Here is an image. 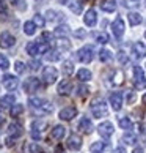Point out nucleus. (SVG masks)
<instances>
[{
	"label": "nucleus",
	"instance_id": "nucleus-1",
	"mask_svg": "<svg viewBox=\"0 0 146 153\" xmlns=\"http://www.w3.org/2000/svg\"><path fill=\"white\" fill-rule=\"evenodd\" d=\"M29 104H30L32 109L38 111L39 114H50V112H52V104H50L49 101L43 100V98H30Z\"/></svg>",
	"mask_w": 146,
	"mask_h": 153
},
{
	"label": "nucleus",
	"instance_id": "nucleus-2",
	"mask_svg": "<svg viewBox=\"0 0 146 153\" xmlns=\"http://www.w3.org/2000/svg\"><path fill=\"white\" fill-rule=\"evenodd\" d=\"M91 114L94 118H101V117H107L109 111L107 106H105V101L102 98H96L91 103Z\"/></svg>",
	"mask_w": 146,
	"mask_h": 153
},
{
	"label": "nucleus",
	"instance_id": "nucleus-3",
	"mask_svg": "<svg viewBox=\"0 0 146 153\" xmlns=\"http://www.w3.org/2000/svg\"><path fill=\"white\" fill-rule=\"evenodd\" d=\"M94 59V51L91 46H83L77 51V60L82 63H90Z\"/></svg>",
	"mask_w": 146,
	"mask_h": 153
},
{
	"label": "nucleus",
	"instance_id": "nucleus-4",
	"mask_svg": "<svg viewBox=\"0 0 146 153\" xmlns=\"http://www.w3.org/2000/svg\"><path fill=\"white\" fill-rule=\"evenodd\" d=\"M134 82L138 90L146 88V77H145V71L142 66H134Z\"/></svg>",
	"mask_w": 146,
	"mask_h": 153
},
{
	"label": "nucleus",
	"instance_id": "nucleus-5",
	"mask_svg": "<svg viewBox=\"0 0 146 153\" xmlns=\"http://www.w3.org/2000/svg\"><path fill=\"white\" fill-rule=\"evenodd\" d=\"M58 77V71L55 66H46L43 70V79L46 84H54Z\"/></svg>",
	"mask_w": 146,
	"mask_h": 153
},
{
	"label": "nucleus",
	"instance_id": "nucleus-6",
	"mask_svg": "<svg viewBox=\"0 0 146 153\" xmlns=\"http://www.w3.org/2000/svg\"><path fill=\"white\" fill-rule=\"evenodd\" d=\"M39 88H41V81L38 77H29L24 82V90L27 93H35Z\"/></svg>",
	"mask_w": 146,
	"mask_h": 153
},
{
	"label": "nucleus",
	"instance_id": "nucleus-7",
	"mask_svg": "<svg viewBox=\"0 0 146 153\" xmlns=\"http://www.w3.org/2000/svg\"><path fill=\"white\" fill-rule=\"evenodd\" d=\"M44 128H47V123L46 122H41V120H35L32 123V137L35 140L41 139V133L44 131Z\"/></svg>",
	"mask_w": 146,
	"mask_h": 153
},
{
	"label": "nucleus",
	"instance_id": "nucleus-8",
	"mask_svg": "<svg viewBox=\"0 0 146 153\" xmlns=\"http://www.w3.org/2000/svg\"><path fill=\"white\" fill-rule=\"evenodd\" d=\"M113 131H115V128H113V123L112 122H104L98 126V133L102 136L104 139H109L110 136L113 134Z\"/></svg>",
	"mask_w": 146,
	"mask_h": 153
},
{
	"label": "nucleus",
	"instance_id": "nucleus-9",
	"mask_svg": "<svg viewBox=\"0 0 146 153\" xmlns=\"http://www.w3.org/2000/svg\"><path fill=\"white\" fill-rule=\"evenodd\" d=\"M2 84H3V87L7 88V90H16V87L19 85V81H18V77L13 76V74H5L2 77Z\"/></svg>",
	"mask_w": 146,
	"mask_h": 153
},
{
	"label": "nucleus",
	"instance_id": "nucleus-10",
	"mask_svg": "<svg viewBox=\"0 0 146 153\" xmlns=\"http://www.w3.org/2000/svg\"><path fill=\"white\" fill-rule=\"evenodd\" d=\"M124 30H126V25H124V21L121 18H116L113 21V24H112V32H113V35L116 38H121L124 35Z\"/></svg>",
	"mask_w": 146,
	"mask_h": 153
},
{
	"label": "nucleus",
	"instance_id": "nucleus-11",
	"mask_svg": "<svg viewBox=\"0 0 146 153\" xmlns=\"http://www.w3.org/2000/svg\"><path fill=\"white\" fill-rule=\"evenodd\" d=\"M109 101H110V104H112V109H113V111H120L121 107H123V93L121 92L110 93Z\"/></svg>",
	"mask_w": 146,
	"mask_h": 153
},
{
	"label": "nucleus",
	"instance_id": "nucleus-12",
	"mask_svg": "<svg viewBox=\"0 0 146 153\" xmlns=\"http://www.w3.org/2000/svg\"><path fill=\"white\" fill-rule=\"evenodd\" d=\"M14 43H16V38L11 35L10 32H2L0 33V48L8 49V48L13 46Z\"/></svg>",
	"mask_w": 146,
	"mask_h": 153
},
{
	"label": "nucleus",
	"instance_id": "nucleus-13",
	"mask_svg": "<svg viewBox=\"0 0 146 153\" xmlns=\"http://www.w3.org/2000/svg\"><path fill=\"white\" fill-rule=\"evenodd\" d=\"M132 54H134V57H135L137 60L145 59V57H146V46H145L142 41L134 43V46H132Z\"/></svg>",
	"mask_w": 146,
	"mask_h": 153
},
{
	"label": "nucleus",
	"instance_id": "nucleus-14",
	"mask_svg": "<svg viewBox=\"0 0 146 153\" xmlns=\"http://www.w3.org/2000/svg\"><path fill=\"white\" fill-rule=\"evenodd\" d=\"M77 115V109L76 107H72V106H68V107H63V109L60 111V114H58V117L61 118V120H65V122H69V120H72Z\"/></svg>",
	"mask_w": 146,
	"mask_h": 153
},
{
	"label": "nucleus",
	"instance_id": "nucleus-15",
	"mask_svg": "<svg viewBox=\"0 0 146 153\" xmlns=\"http://www.w3.org/2000/svg\"><path fill=\"white\" fill-rule=\"evenodd\" d=\"M83 22L88 25V27H94L96 25V22H98V14H96V11H94L93 8L91 10H88L85 16H83Z\"/></svg>",
	"mask_w": 146,
	"mask_h": 153
},
{
	"label": "nucleus",
	"instance_id": "nucleus-16",
	"mask_svg": "<svg viewBox=\"0 0 146 153\" xmlns=\"http://www.w3.org/2000/svg\"><path fill=\"white\" fill-rule=\"evenodd\" d=\"M79 129H80L82 133H85V134H90V133L93 131V123H91V120H90L88 117H82L80 122H79Z\"/></svg>",
	"mask_w": 146,
	"mask_h": 153
},
{
	"label": "nucleus",
	"instance_id": "nucleus-17",
	"mask_svg": "<svg viewBox=\"0 0 146 153\" xmlns=\"http://www.w3.org/2000/svg\"><path fill=\"white\" fill-rule=\"evenodd\" d=\"M14 101H16L14 95H11V93L3 95V96H0V107H3V109L13 107V106H14Z\"/></svg>",
	"mask_w": 146,
	"mask_h": 153
},
{
	"label": "nucleus",
	"instance_id": "nucleus-18",
	"mask_svg": "<svg viewBox=\"0 0 146 153\" xmlns=\"http://www.w3.org/2000/svg\"><path fill=\"white\" fill-rule=\"evenodd\" d=\"M68 147L71 150H80V147H82V139L79 137L77 134H72V136H69L68 137Z\"/></svg>",
	"mask_w": 146,
	"mask_h": 153
},
{
	"label": "nucleus",
	"instance_id": "nucleus-19",
	"mask_svg": "<svg viewBox=\"0 0 146 153\" xmlns=\"http://www.w3.org/2000/svg\"><path fill=\"white\" fill-rule=\"evenodd\" d=\"M8 133L10 136H13V137H19V136H22V126L18 123V122H13V123H10V126H8Z\"/></svg>",
	"mask_w": 146,
	"mask_h": 153
},
{
	"label": "nucleus",
	"instance_id": "nucleus-20",
	"mask_svg": "<svg viewBox=\"0 0 146 153\" xmlns=\"http://www.w3.org/2000/svg\"><path fill=\"white\" fill-rule=\"evenodd\" d=\"M52 137L54 139H57V140H61L66 136V128L63 126V125H57V126H54V129H52Z\"/></svg>",
	"mask_w": 146,
	"mask_h": 153
},
{
	"label": "nucleus",
	"instance_id": "nucleus-21",
	"mask_svg": "<svg viewBox=\"0 0 146 153\" xmlns=\"http://www.w3.org/2000/svg\"><path fill=\"white\" fill-rule=\"evenodd\" d=\"M101 10L105 11V13H113L116 10V2L115 0H102L101 2Z\"/></svg>",
	"mask_w": 146,
	"mask_h": 153
},
{
	"label": "nucleus",
	"instance_id": "nucleus-22",
	"mask_svg": "<svg viewBox=\"0 0 146 153\" xmlns=\"http://www.w3.org/2000/svg\"><path fill=\"white\" fill-rule=\"evenodd\" d=\"M72 92V82L71 81H63L58 84V93L60 95H69Z\"/></svg>",
	"mask_w": 146,
	"mask_h": 153
},
{
	"label": "nucleus",
	"instance_id": "nucleus-23",
	"mask_svg": "<svg viewBox=\"0 0 146 153\" xmlns=\"http://www.w3.org/2000/svg\"><path fill=\"white\" fill-rule=\"evenodd\" d=\"M77 79L80 82H88L90 79H91V71L87 70V68H80V70L77 71Z\"/></svg>",
	"mask_w": 146,
	"mask_h": 153
},
{
	"label": "nucleus",
	"instance_id": "nucleus-24",
	"mask_svg": "<svg viewBox=\"0 0 146 153\" xmlns=\"http://www.w3.org/2000/svg\"><path fill=\"white\" fill-rule=\"evenodd\" d=\"M127 19H129V24H131L132 27H135V25H138V24H142V21H143L142 14H140V13H134V11L127 14Z\"/></svg>",
	"mask_w": 146,
	"mask_h": 153
},
{
	"label": "nucleus",
	"instance_id": "nucleus-25",
	"mask_svg": "<svg viewBox=\"0 0 146 153\" xmlns=\"http://www.w3.org/2000/svg\"><path fill=\"white\" fill-rule=\"evenodd\" d=\"M123 142H124L126 145H135L137 144V136L132 134V133H124V136H123Z\"/></svg>",
	"mask_w": 146,
	"mask_h": 153
},
{
	"label": "nucleus",
	"instance_id": "nucleus-26",
	"mask_svg": "<svg viewBox=\"0 0 146 153\" xmlns=\"http://www.w3.org/2000/svg\"><path fill=\"white\" fill-rule=\"evenodd\" d=\"M61 71H63L65 76H71L72 71H74V65H72L71 60H65L63 62V68H61Z\"/></svg>",
	"mask_w": 146,
	"mask_h": 153
},
{
	"label": "nucleus",
	"instance_id": "nucleus-27",
	"mask_svg": "<svg viewBox=\"0 0 146 153\" xmlns=\"http://www.w3.org/2000/svg\"><path fill=\"white\" fill-rule=\"evenodd\" d=\"M24 32H25V35H35V32H36V25H35V22L33 21H29V22H25L24 24Z\"/></svg>",
	"mask_w": 146,
	"mask_h": 153
},
{
	"label": "nucleus",
	"instance_id": "nucleus-28",
	"mask_svg": "<svg viewBox=\"0 0 146 153\" xmlns=\"http://www.w3.org/2000/svg\"><path fill=\"white\" fill-rule=\"evenodd\" d=\"M112 59H113V54H112L109 49H101L99 51V60L101 62H110Z\"/></svg>",
	"mask_w": 146,
	"mask_h": 153
},
{
	"label": "nucleus",
	"instance_id": "nucleus-29",
	"mask_svg": "<svg viewBox=\"0 0 146 153\" xmlns=\"http://www.w3.org/2000/svg\"><path fill=\"white\" fill-rule=\"evenodd\" d=\"M27 52H29L32 57H36V55H39V51H38V43L35 41H30L29 44H27Z\"/></svg>",
	"mask_w": 146,
	"mask_h": 153
},
{
	"label": "nucleus",
	"instance_id": "nucleus-30",
	"mask_svg": "<svg viewBox=\"0 0 146 153\" xmlns=\"http://www.w3.org/2000/svg\"><path fill=\"white\" fill-rule=\"evenodd\" d=\"M104 149H105V142H93L91 144V147H90V152L91 153H102L104 152Z\"/></svg>",
	"mask_w": 146,
	"mask_h": 153
},
{
	"label": "nucleus",
	"instance_id": "nucleus-31",
	"mask_svg": "<svg viewBox=\"0 0 146 153\" xmlns=\"http://www.w3.org/2000/svg\"><path fill=\"white\" fill-rule=\"evenodd\" d=\"M93 38L96 39V41H98L99 44H105V43H109V35H107V33H104V32L93 33Z\"/></svg>",
	"mask_w": 146,
	"mask_h": 153
},
{
	"label": "nucleus",
	"instance_id": "nucleus-32",
	"mask_svg": "<svg viewBox=\"0 0 146 153\" xmlns=\"http://www.w3.org/2000/svg\"><path fill=\"white\" fill-rule=\"evenodd\" d=\"M22 112H24V106H22V104H14V106L10 109L11 117H19Z\"/></svg>",
	"mask_w": 146,
	"mask_h": 153
},
{
	"label": "nucleus",
	"instance_id": "nucleus-33",
	"mask_svg": "<svg viewBox=\"0 0 146 153\" xmlns=\"http://www.w3.org/2000/svg\"><path fill=\"white\" fill-rule=\"evenodd\" d=\"M55 35H57V36H66V35H68V33H69V27L68 25H58L57 27V29H55Z\"/></svg>",
	"mask_w": 146,
	"mask_h": 153
},
{
	"label": "nucleus",
	"instance_id": "nucleus-34",
	"mask_svg": "<svg viewBox=\"0 0 146 153\" xmlns=\"http://www.w3.org/2000/svg\"><path fill=\"white\" fill-rule=\"evenodd\" d=\"M118 123H120V126L123 129H132V122H131V118H129V117H121Z\"/></svg>",
	"mask_w": 146,
	"mask_h": 153
},
{
	"label": "nucleus",
	"instance_id": "nucleus-35",
	"mask_svg": "<svg viewBox=\"0 0 146 153\" xmlns=\"http://www.w3.org/2000/svg\"><path fill=\"white\" fill-rule=\"evenodd\" d=\"M82 2L80 0H77V2H72L71 5H69V8H71V11L72 13H76V14H79V13H82Z\"/></svg>",
	"mask_w": 146,
	"mask_h": 153
},
{
	"label": "nucleus",
	"instance_id": "nucleus-36",
	"mask_svg": "<svg viewBox=\"0 0 146 153\" xmlns=\"http://www.w3.org/2000/svg\"><path fill=\"white\" fill-rule=\"evenodd\" d=\"M57 46H58V49H60V51H61V49L68 51V49L71 48V43H69V41H68V39H66V38H65V39H61V38H60L58 41H57Z\"/></svg>",
	"mask_w": 146,
	"mask_h": 153
},
{
	"label": "nucleus",
	"instance_id": "nucleus-37",
	"mask_svg": "<svg viewBox=\"0 0 146 153\" xmlns=\"http://www.w3.org/2000/svg\"><path fill=\"white\" fill-rule=\"evenodd\" d=\"M142 0H124V7L126 8H138Z\"/></svg>",
	"mask_w": 146,
	"mask_h": 153
},
{
	"label": "nucleus",
	"instance_id": "nucleus-38",
	"mask_svg": "<svg viewBox=\"0 0 146 153\" xmlns=\"http://www.w3.org/2000/svg\"><path fill=\"white\" fill-rule=\"evenodd\" d=\"M8 68H10V62H8V59L5 57V55L0 54V70H8Z\"/></svg>",
	"mask_w": 146,
	"mask_h": 153
},
{
	"label": "nucleus",
	"instance_id": "nucleus-39",
	"mask_svg": "<svg viewBox=\"0 0 146 153\" xmlns=\"http://www.w3.org/2000/svg\"><path fill=\"white\" fill-rule=\"evenodd\" d=\"M14 70H16V73H18V74H22V73H24V70H25V65L22 63V62H16L14 63Z\"/></svg>",
	"mask_w": 146,
	"mask_h": 153
},
{
	"label": "nucleus",
	"instance_id": "nucleus-40",
	"mask_svg": "<svg viewBox=\"0 0 146 153\" xmlns=\"http://www.w3.org/2000/svg\"><path fill=\"white\" fill-rule=\"evenodd\" d=\"M33 22H35V25H38V27H43V25H44V19H43L41 14H35Z\"/></svg>",
	"mask_w": 146,
	"mask_h": 153
},
{
	"label": "nucleus",
	"instance_id": "nucleus-41",
	"mask_svg": "<svg viewBox=\"0 0 146 153\" xmlns=\"http://www.w3.org/2000/svg\"><path fill=\"white\" fill-rule=\"evenodd\" d=\"M30 153H44V152H43V149L38 144H32L30 145Z\"/></svg>",
	"mask_w": 146,
	"mask_h": 153
},
{
	"label": "nucleus",
	"instance_id": "nucleus-42",
	"mask_svg": "<svg viewBox=\"0 0 146 153\" xmlns=\"http://www.w3.org/2000/svg\"><path fill=\"white\" fill-rule=\"evenodd\" d=\"M39 66H41V62H36V60H32L30 62V70H33V71H36V70H39Z\"/></svg>",
	"mask_w": 146,
	"mask_h": 153
},
{
	"label": "nucleus",
	"instance_id": "nucleus-43",
	"mask_svg": "<svg viewBox=\"0 0 146 153\" xmlns=\"http://www.w3.org/2000/svg\"><path fill=\"white\" fill-rule=\"evenodd\" d=\"M77 90H79V95H82V96H85L88 93V87H85V85H80Z\"/></svg>",
	"mask_w": 146,
	"mask_h": 153
},
{
	"label": "nucleus",
	"instance_id": "nucleus-44",
	"mask_svg": "<svg viewBox=\"0 0 146 153\" xmlns=\"http://www.w3.org/2000/svg\"><path fill=\"white\" fill-rule=\"evenodd\" d=\"M118 59H120L121 63H126V62H127V55H124V52L121 51V52H118Z\"/></svg>",
	"mask_w": 146,
	"mask_h": 153
},
{
	"label": "nucleus",
	"instance_id": "nucleus-45",
	"mask_svg": "<svg viewBox=\"0 0 146 153\" xmlns=\"http://www.w3.org/2000/svg\"><path fill=\"white\" fill-rule=\"evenodd\" d=\"M0 13L2 14L7 13V3H5V0H0Z\"/></svg>",
	"mask_w": 146,
	"mask_h": 153
},
{
	"label": "nucleus",
	"instance_id": "nucleus-46",
	"mask_svg": "<svg viewBox=\"0 0 146 153\" xmlns=\"http://www.w3.org/2000/svg\"><path fill=\"white\" fill-rule=\"evenodd\" d=\"M58 54H60L58 51H55L54 55H50V54H49V55H47V60H58V59H60V55H58Z\"/></svg>",
	"mask_w": 146,
	"mask_h": 153
},
{
	"label": "nucleus",
	"instance_id": "nucleus-47",
	"mask_svg": "<svg viewBox=\"0 0 146 153\" xmlns=\"http://www.w3.org/2000/svg\"><path fill=\"white\" fill-rule=\"evenodd\" d=\"M74 35H76L77 38H83V36H85V30L79 29V30H76V32H74Z\"/></svg>",
	"mask_w": 146,
	"mask_h": 153
},
{
	"label": "nucleus",
	"instance_id": "nucleus-48",
	"mask_svg": "<svg viewBox=\"0 0 146 153\" xmlns=\"http://www.w3.org/2000/svg\"><path fill=\"white\" fill-rule=\"evenodd\" d=\"M132 153H145V150L142 149V147H135V149H134V152Z\"/></svg>",
	"mask_w": 146,
	"mask_h": 153
},
{
	"label": "nucleus",
	"instance_id": "nucleus-49",
	"mask_svg": "<svg viewBox=\"0 0 146 153\" xmlns=\"http://www.w3.org/2000/svg\"><path fill=\"white\" fill-rule=\"evenodd\" d=\"M113 153H126V150L123 149V147H118V149H115V150H113Z\"/></svg>",
	"mask_w": 146,
	"mask_h": 153
},
{
	"label": "nucleus",
	"instance_id": "nucleus-50",
	"mask_svg": "<svg viewBox=\"0 0 146 153\" xmlns=\"http://www.w3.org/2000/svg\"><path fill=\"white\" fill-rule=\"evenodd\" d=\"M55 153H65V150H63V147H61V145H58L57 149H55Z\"/></svg>",
	"mask_w": 146,
	"mask_h": 153
},
{
	"label": "nucleus",
	"instance_id": "nucleus-51",
	"mask_svg": "<svg viewBox=\"0 0 146 153\" xmlns=\"http://www.w3.org/2000/svg\"><path fill=\"white\" fill-rule=\"evenodd\" d=\"M142 101H143V104H146V93L143 95V98H142Z\"/></svg>",
	"mask_w": 146,
	"mask_h": 153
},
{
	"label": "nucleus",
	"instance_id": "nucleus-52",
	"mask_svg": "<svg viewBox=\"0 0 146 153\" xmlns=\"http://www.w3.org/2000/svg\"><path fill=\"white\" fill-rule=\"evenodd\" d=\"M3 123V115H2V112H0V125Z\"/></svg>",
	"mask_w": 146,
	"mask_h": 153
},
{
	"label": "nucleus",
	"instance_id": "nucleus-53",
	"mask_svg": "<svg viewBox=\"0 0 146 153\" xmlns=\"http://www.w3.org/2000/svg\"><path fill=\"white\" fill-rule=\"evenodd\" d=\"M145 7H146V0H145Z\"/></svg>",
	"mask_w": 146,
	"mask_h": 153
},
{
	"label": "nucleus",
	"instance_id": "nucleus-54",
	"mask_svg": "<svg viewBox=\"0 0 146 153\" xmlns=\"http://www.w3.org/2000/svg\"><path fill=\"white\" fill-rule=\"evenodd\" d=\"M145 38H146V32H145Z\"/></svg>",
	"mask_w": 146,
	"mask_h": 153
}]
</instances>
